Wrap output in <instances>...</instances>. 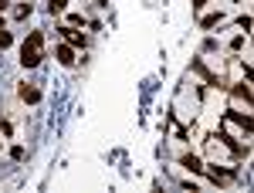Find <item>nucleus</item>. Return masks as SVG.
I'll return each mask as SVG.
<instances>
[{
    "mask_svg": "<svg viewBox=\"0 0 254 193\" xmlns=\"http://www.w3.org/2000/svg\"><path fill=\"white\" fill-rule=\"evenodd\" d=\"M41 58H44V34L41 31H31L27 41H24V51H20V64L24 68H38Z\"/></svg>",
    "mask_w": 254,
    "mask_h": 193,
    "instance_id": "obj_1",
    "label": "nucleus"
},
{
    "mask_svg": "<svg viewBox=\"0 0 254 193\" xmlns=\"http://www.w3.org/2000/svg\"><path fill=\"white\" fill-rule=\"evenodd\" d=\"M20 98H24L27 105H38V102H41V92H38V88H31V85H20Z\"/></svg>",
    "mask_w": 254,
    "mask_h": 193,
    "instance_id": "obj_2",
    "label": "nucleus"
},
{
    "mask_svg": "<svg viewBox=\"0 0 254 193\" xmlns=\"http://www.w3.org/2000/svg\"><path fill=\"white\" fill-rule=\"evenodd\" d=\"M61 34L68 38V44H71V48H85V38H81L78 31H71V27H61Z\"/></svg>",
    "mask_w": 254,
    "mask_h": 193,
    "instance_id": "obj_3",
    "label": "nucleus"
},
{
    "mask_svg": "<svg viewBox=\"0 0 254 193\" xmlns=\"http://www.w3.org/2000/svg\"><path fill=\"white\" fill-rule=\"evenodd\" d=\"M58 61L61 64H75V48H71V44H61L58 48Z\"/></svg>",
    "mask_w": 254,
    "mask_h": 193,
    "instance_id": "obj_4",
    "label": "nucleus"
},
{
    "mask_svg": "<svg viewBox=\"0 0 254 193\" xmlns=\"http://www.w3.org/2000/svg\"><path fill=\"white\" fill-rule=\"evenodd\" d=\"M183 166H187V170H190V173H200V170H203V166H200V159H196V156H183Z\"/></svg>",
    "mask_w": 254,
    "mask_h": 193,
    "instance_id": "obj_5",
    "label": "nucleus"
},
{
    "mask_svg": "<svg viewBox=\"0 0 254 193\" xmlns=\"http://www.w3.org/2000/svg\"><path fill=\"white\" fill-rule=\"evenodd\" d=\"M214 24H220V14H210V17H203V27H214Z\"/></svg>",
    "mask_w": 254,
    "mask_h": 193,
    "instance_id": "obj_6",
    "label": "nucleus"
},
{
    "mask_svg": "<svg viewBox=\"0 0 254 193\" xmlns=\"http://www.w3.org/2000/svg\"><path fill=\"white\" fill-rule=\"evenodd\" d=\"M64 7H68V0H51V14L55 10H64Z\"/></svg>",
    "mask_w": 254,
    "mask_h": 193,
    "instance_id": "obj_7",
    "label": "nucleus"
},
{
    "mask_svg": "<svg viewBox=\"0 0 254 193\" xmlns=\"http://www.w3.org/2000/svg\"><path fill=\"white\" fill-rule=\"evenodd\" d=\"M7 44H10V31H3V27H0V48H7Z\"/></svg>",
    "mask_w": 254,
    "mask_h": 193,
    "instance_id": "obj_8",
    "label": "nucleus"
}]
</instances>
